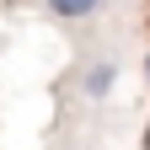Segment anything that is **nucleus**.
Returning <instances> with one entry per match:
<instances>
[{"mask_svg":"<svg viewBox=\"0 0 150 150\" xmlns=\"http://www.w3.org/2000/svg\"><path fill=\"white\" fill-rule=\"evenodd\" d=\"M145 75H150V54H145Z\"/></svg>","mask_w":150,"mask_h":150,"instance_id":"20e7f679","label":"nucleus"},{"mask_svg":"<svg viewBox=\"0 0 150 150\" xmlns=\"http://www.w3.org/2000/svg\"><path fill=\"white\" fill-rule=\"evenodd\" d=\"M112 81H118V70H112V64H91V75H86V97H102Z\"/></svg>","mask_w":150,"mask_h":150,"instance_id":"f03ea898","label":"nucleus"},{"mask_svg":"<svg viewBox=\"0 0 150 150\" xmlns=\"http://www.w3.org/2000/svg\"><path fill=\"white\" fill-rule=\"evenodd\" d=\"M145 150H150V123H145Z\"/></svg>","mask_w":150,"mask_h":150,"instance_id":"7ed1b4c3","label":"nucleus"},{"mask_svg":"<svg viewBox=\"0 0 150 150\" xmlns=\"http://www.w3.org/2000/svg\"><path fill=\"white\" fill-rule=\"evenodd\" d=\"M48 11H54V16H64V22H81V16L97 11V0H48Z\"/></svg>","mask_w":150,"mask_h":150,"instance_id":"f257e3e1","label":"nucleus"}]
</instances>
